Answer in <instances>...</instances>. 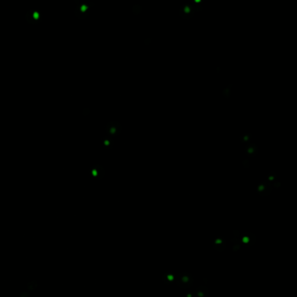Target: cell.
I'll return each instance as SVG.
<instances>
[{"instance_id":"obj_7","label":"cell","mask_w":297,"mask_h":297,"mask_svg":"<svg viewBox=\"0 0 297 297\" xmlns=\"http://www.w3.org/2000/svg\"><path fill=\"white\" fill-rule=\"evenodd\" d=\"M213 246L215 249H217L218 246H219V250L218 251H222V250H224L225 247V240L224 238H222L221 237H218L214 241H213Z\"/></svg>"},{"instance_id":"obj_12","label":"cell","mask_w":297,"mask_h":297,"mask_svg":"<svg viewBox=\"0 0 297 297\" xmlns=\"http://www.w3.org/2000/svg\"><path fill=\"white\" fill-rule=\"evenodd\" d=\"M232 85L230 84L229 86L225 88L223 91H222V95L224 96H225L226 98H228L230 95V91H231V87Z\"/></svg>"},{"instance_id":"obj_2","label":"cell","mask_w":297,"mask_h":297,"mask_svg":"<svg viewBox=\"0 0 297 297\" xmlns=\"http://www.w3.org/2000/svg\"><path fill=\"white\" fill-rule=\"evenodd\" d=\"M106 131L110 137H115L121 131V126L117 121L109 122L106 127Z\"/></svg>"},{"instance_id":"obj_4","label":"cell","mask_w":297,"mask_h":297,"mask_svg":"<svg viewBox=\"0 0 297 297\" xmlns=\"http://www.w3.org/2000/svg\"><path fill=\"white\" fill-rule=\"evenodd\" d=\"M179 12L183 19H189L194 15V7L190 4H184L181 7Z\"/></svg>"},{"instance_id":"obj_6","label":"cell","mask_w":297,"mask_h":297,"mask_svg":"<svg viewBox=\"0 0 297 297\" xmlns=\"http://www.w3.org/2000/svg\"><path fill=\"white\" fill-rule=\"evenodd\" d=\"M258 147L254 143H249L245 148V153L250 157L255 156L258 153Z\"/></svg>"},{"instance_id":"obj_16","label":"cell","mask_w":297,"mask_h":297,"mask_svg":"<svg viewBox=\"0 0 297 297\" xmlns=\"http://www.w3.org/2000/svg\"><path fill=\"white\" fill-rule=\"evenodd\" d=\"M243 165H244V167L245 168H248L250 167V161H249V160H247V159L244 160L243 162Z\"/></svg>"},{"instance_id":"obj_10","label":"cell","mask_w":297,"mask_h":297,"mask_svg":"<svg viewBox=\"0 0 297 297\" xmlns=\"http://www.w3.org/2000/svg\"><path fill=\"white\" fill-rule=\"evenodd\" d=\"M251 137L252 135L251 134L247 133V134H244L243 135H241L240 137V140L242 143H249L251 141Z\"/></svg>"},{"instance_id":"obj_17","label":"cell","mask_w":297,"mask_h":297,"mask_svg":"<svg viewBox=\"0 0 297 297\" xmlns=\"http://www.w3.org/2000/svg\"><path fill=\"white\" fill-rule=\"evenodd\" d=\"M194 9L196 11H197V12H200V11H202L203 7L200 5H199L197 6V4H196V5H195V7L194 8Z\"/></svg>"},{"instance_id":"obj_15","label":"cell","mask_w":297,"mask_h":297,"mask_svg":"<svg viewBox=\"0 0 297 297\" xmlns=\"http://www.w3.org/2000/svg\"><path fill=\"white\" fill-rule=\"evenodd\" d=\"M246 235H245L244 236H243L241 239V242L243 243V244H248L250 243V237L249 236L247 235V233L246 234Z\"/></svg>"},{"instance_id":"obj_18","label":"cell","mask_w":297,"mask_h":297,"mask_svg":"<svg viewBox=\"0 0 297 297\" xmlns=\"http://www.w3.org/2000/svg\"><path fill=\"white\" fill-rule=\"evenodd\" d=\"M185 297H196L195 292H194V291L187 292L185 295Z\"/></svg>"},{"instance_id":"obj_14","label":"cell","mask_w":297,"mask_h":297,"mask_svg":"<svg viewBox=\"0 0 297 297\" xmlns=\"http://www.w3.org/2000/svg\"><path fill=\"white\" fill-rule=\"evenodd\" d=\"M37 283L35 282V281H32L31 283H28V287H27L28 288H27L30 291H34L37 288Z\"/></svg>"},{"instance_id":"obj_13","label":"cell","mask_w":297,"mask_h":297,"mask_svg":"<svg viewBox=\"0 0 297 297\" xmlns=\"http://www.w3.org/2000/svg\"><path fill=\"white\" fill-rule=\"evenodd\" d=\"M276 178H277V176H276V175L275 174V173H274V172L273 171H272L270 173V174L268 176V177H267L268 181V182H269V183H270V182H272L274 181L276 179Z\"/></svg>"},{"instance_id":"obj_3","label":"cell","mask_w":297,"mask_h":297,"mask_svg":"<svg viewBox=\"0 0 297 297\" xmlns=\"http://www.w3.org/2000/svg\"><path fill=\"white\" fill-rule=\"evenodd\" d=\"M272 189V185L268 181H262L256 187V192L261 196L269 195Z\"/></svg>"},{"instance_id":"obj_5","label":"cell","mask_w":297,"mask_h":297,"mask_svg":"<svg viewBox=\"0 0 297 297\" xmlns=\"http://www.w3.org/2000/svg\"><path fill=\"white\" fill-rule=\"evenodd\" d=\"M34 9L30 10L27 12L26 15V19L27 22L31 24H36L40 21V13L37 11L35 13Z\"/></svg>"},{"instance_id":"obj_19","label":"cell","mask_w":297,"mask_h":297,"mask_svg":"<svg viewBox=\"0 0 297 297\" xmlns=\"http://www.w3.org/2000/svg\"><path fill=\"white\" fill-rule=\"evenodd\" d=\"M280 186H281V183L280 182H276L273 183V186L276 189L280 187Z\"/></svg>"},{"instance_id":"obj_20","label":"cell","mask_w":297,"mask_h":297,"mask_svg":"<svg viewBox=\"0 0 297 297\" xmlns=\"http://www.w3.org/2000/svg\"><path fill=\"white\" fill-rule=\"evenodd\" d=\"M239 249H240V246H239V244H236V245H235V246L233 247V251H237L238 250H239Z\"/></svg>"},{"instance_id":"obj_9","label":"cell","mask_w":297,"mask_h":297,"mask_svg":"<svg viewBox=\"0 0 297 297\" xmlns=\"http://www.w3.org/2000/svg\"><path fill=\"white\" fill-rule=\"evenodd\" d=\"M103 143L104 147L107 149H110L112 147L114 142L111 137H105L103 139Z\"/></svg>"},{"instance_id":"obj_8","label":"cell","mask_w":297,"mask_h":297,"mask_svg":"<svg viewBox=\"0 0 297 297\" xmlns=\"http://www.w3.org/2000/svg\"><path fill=\"white\" fill-rule=\"evenodd\" d=\"M209 291L208 288L204 286L199 287L195 292L196 297H207Z\"/></svg>"},{"instance_id":"obj_11","label":"cell","mask_w":297,"mask_h":297,"mask_svg":"<svg viewBox=\"0 0 297 297\" xmlns=\"http://www.w3.org/2000/svg\"><path fill=\"white\" fill-rule=\"evenodd\" d=\"M174 273H168L165 274V277L164 281L166 283V284L170 283L171 281H173L175 280V276H174Z\"/></svg>"},{"instance_id":"obj_1","label":"cell","mask_w":297,"mask_h":297,"mask_svg":"<svg viewBox=\"0 0 297 297\" xmlns=\"http://www.w3.org/2000/svg\"><path fill=\"white\" fill-rule=\"evenodd\" d=\"M194 281L193 277L190 273L183 272L177 277V284L179 287L182 288H187L192 286Z\"/></svg>"}]
</instances>
